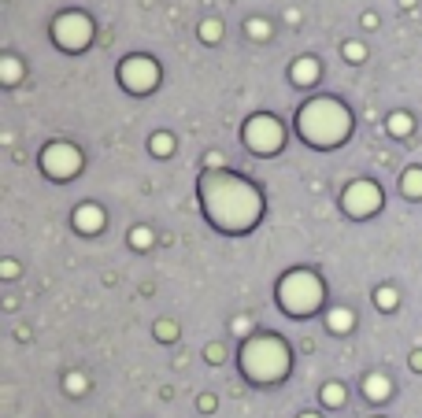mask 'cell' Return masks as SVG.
I'll return each instance as SVG.
<instances>
[{"mask_svg":"<svg viewBox=\"0 0 422 418\" xmlns=\"http://www.w3.org/2000/svg\"><path fill=\"white\" fill-rule=\"evenodd\" d=\"M319 400L326 403V407H341V403H345V385H341V382H326Z\"/></svg>","mask_w":422,"mask_h":418,"instance_id":"22","label":"cell"},{"mask_svg":"<svg viewBox=\"0 0 422 418\" xmlns=\"http://www.w3.org/2000/svg\"><path fill=\"white\" fill-rule=\"evenodd\" d=\"M381 19L374 15V11H367V15H363V26H367V30H374V26H378Z\"/></svg>","mask_w":422,"mask_h":418,"instance_id":"29","label":"cell"},{"mask_svg":"<svg viewBox=\"0 0 422 418\" xmlns=\"http://www.w3.org/2000/svg\"><path fill=\"white\" fill-rule=\"evenodd\" d=\"M196 34H200V41H204V45H219V41H222V34H226V26H222L219 15H207V19H200Z\"/></svg>","mask_w":422,"mask_h":418,"instance_id":"19","label":"cell"},{"mask_svg":"<svg viewBox=\"0 0 422 418\" xmlns=\"http://www.w3.org/2000/svg\"><path fill=\"white\" fill-rule=\"evenodd\" d=\"M22 78H26L22 60L15 56V52H4V56H0V85H4V89H15Z\"/></svg>","mask_w":422,"mask_h":418,"instance_id":"13","label":"cell"},{"mask_svg":"<svg viewBox=\"0 0 422 418\" xmlns=\"http://www.w3.org/2000/svg\"><path fill=\"white\" fill-rule=\"evenodd\" d=\"M196 403H200V411H215V396H200Z\"/></svg>","mask_w":422,"mask_h":418,"instance_id":"30","label":"cell"},{"mask_svg":"<svg viewBox=\"0 0 422 418\" xmlns=\"http://www.w3.org/2000/svg\"><path fill=\"white\" fill-rule=\"evenodd\" d=\"M297 418H319V414H315V411H304V414H297Z\"/></svg>","mask_w":422,"mask_h":418,"instance_id":"33","label":"cell"},{"mask_svg":"<svg viewBox=\"0 0 422 418\" xmlns=\"http://www.w3.org/2000/svg\"><path fill=\"white\" fill-rule=\"evenodd\" d=\"M285 137H289V130L271 111H256L241 123V141L252 155H278L285 148Z\"/></svg>","mask_w":422,"mask_h":418,"instance_id":"7","label":"cell"},{"mask_svg":"<svg viewBox=\"0 0 422 418\" xmlns=\"http://www.w3.org/2000/svg\"><path fill=\"white\" fill-rule=\"evenodd\" d=\"M115 82H118V89H126L130 97H149V93H156V89H160L163 67H160V60H156V56L130 52L126 60H118Z\"/></svg>","mask_w":422,"mask_h":418,"instance_id":"6","label":"cell"},{"mask_svg":"<svg viewBox=\"0 0 422 418\" xmlns=\"http://www.w3.org/2000/svg\"><path fill=\"white\" fill-rule=\"evenodd\" d=\"M411 130H415V115L411 111H389L386 115V134L389 137L404 141V137H411Z\"/></svg>","mask_w":422,"mask_h":418,"instance_id":"14","label":"cell"},{"mask_svg":"<svg viewBox=\"0 0 422 418\" xmlns=\"http://www.w3.org/2000/svg\"><path fill=\"white\" fill-rule=\"evenodd\" d=\"M411 370H422V348L411 351Z\"/></svg>","mask_w":422,"mask_h":418,"instance_id":"31","label":"cell"},{"mask_svg":"<svg viewBox=\"0 0 422 418\" xmlns=\"http://www.w3.org/2000/svg\"><path fill=\"white\" fill-rule=\"evenodd\" d=\"M289 344L278 333H252L245 337L241 351H237V363H241V374L252 385H278L289 374Z\"/></svg>","mask_w":422,"mask_h":418,"instance_id":"3","label":"cell"},{"mask_svg":"<svg viewBox=\"0 0 422 418\" xmlns=\"http://www.w3.org/2000/svg\"><path fill=\"white\" fill-rule=\"evenodd\" d=\"M48 34H52V45H56L60 52H67V56H82V52H89V45H93L97 26H93V19H89L86 11L67 8V11H60V15L52 19Z\"/></svg>","mask_w":422,"mask_h":418,"instance_id":"5","label":"cell"},{"mask_svg":"<svg viewBox=\"0 0 422 418\" xmlns=\"http://www.w3.org/2000/svg\"><path fill=\"white\" fill-rule=\"evenodd\" d=\"M297 137L315 152H334L352 137V108L341 97H308L293 115Z\"/></svg>","mask_w":422,"mask_h":418,"instance_id":"2","label":"cell"},{"mask_svg":"<svg viewBox=\"0 0 422 418\" xmlns=\"http://www.w3.org/2000/svg\"><path fill=\"white\" fill-rule=\"evenodd\" d=\"M341 56H345V63H367V45L363 41H345L341 45Z\"/></svg>","mask_w":422,"mask_h":418,"instance_id":"23","label":"cell"},{"mask_svg":"<svg viewBox=\"0 0 422 418\" xmlns=\"http://www.w3.org/2000/svg\"><path fill=\"white\" fill-rule=\"evenodd\" d=\"M204 356H207V363H222V359H226V348H222V344H211Z\"/></svg>","mask_w":422,"mask_h":418,"instance_id":"27","label":"cell"},{"mask_svg":"<svg viewBox=\"0 0 422 418\" xmlns=\"http://www.w3.org/2000/svg\"><path fill=\"white\" fill-rule=\"evenodd\" d=\"M400 193L407 200H422V167H407L400 174Z\"/></svg>","mask_w":422,"mask_h":418,"instance_id":"17","label":"cell"},{"mask_svg":"<svg viewBox=\"0 0 422 418\" xmlns=\"http://www.w3.org/2000/svg\"><path fill=\"white\" fill-rule=\"evenodd\" d=\"M196 197H200L204 218L230 237L252 233L263 218V193L233 171H204L196 181Z\"/></svg>","mask_w":422,"mask_h":418,"instance_id":"1","label":"cell"},{"mask_svg":"<svg viewBox=\"0 0 422 418\" xmlns=\"http://www.w3.org/2000/svg\"><path fill=\"white\" fill-rule=\"evenodd\" d=\"M363 396L371 400V403L389 400V396H393V382H389V374H381V370L367 374V377H363Z\"/></svg>","mask_w":422,"mask_h":418,"instance_id":"12","label":"cell"},{"mask_svg":"<svg viewBox=\"0 0 422 418\" xmlns=\"http://www.w3.org/2000/svg\"><path fill=\"white\" fill-rule=\"evenodd\" d=\"M175 148H178V137L170 134V130H156V134H149V152L156 155V160H167Z\"/></svg>","mask_w":422,"mask_h":418,"instance_id":"16","label":"cell"},{"mask_svg":"<svg viewBox=\"0 0 422 418\" xmlns=\"http://www.w3.org/2000/svg\"><path fill=\"white\" fill-rule=\"evenodd\" d=\"M381 186L371 178H355L345 186V193H341V207H345L348 218H371L378 207H381Z\"/></svg>","mask_w":422,"mask_h":418,"instance_id":"9","label":"cell"},{"mask_svg":"<svg viewBox=\"0 0 422 418\" xmlns=\"http://www.w3.org/2000/svg\"><path fill=\"white\" fill-rule=\"evenodd\" d=\"M274 296H278V307L285 311L289 319H311L315 311L322 307V300H326V285H322V278L315 270L297 267V270L282 274Z\"/></svg>","mask_w":422,"mask_h":418,"instance_id":"4","label":"cell"},{"mask_svg":"<svg viewBox=\"0 0 422 418\" xmlns=\"http://www.w3.org/2000/svg\"><path fill=\"white\" fill-rule=\"evenodd\" d=\"M0 274H4V278L11 281V278L19 274V263H15V259H4V263H0Z\"/></svg>","mask_w":422,"mask_h":418,"instance_id":"28","label":"cell"},{"mask_svg":"<svg viewBox=\"0 0 422 418\" xmlns=\"http://www.w3.org/2000/svg\"><path fill=\"white\" fill-rule=\"evenodd\" d=\"M319 78H322V60L319 56H297L293 63H289V82H293L297 89L319 85Z\"/></svg>","mask_w":422,"mask_h":418,"instance_id":"11","label":"cell"},{"mask_svg":"<svg viewBox=\"0 0 422 418\" xmlns=\"http://www.w3.org/2000/svg\"><path fill=\"white\" fill-rule=\"evenodd\" d=\"M415 4H418V0H400V8H404V11H407V8H415Z\"/></svg>","mask_w":422,"mask_h":418,"instance_id":"32","label":"cell"},{"mask_svg":"<svg viewBox=\"0 0 422 418\" xmlns=\"http://www.w3.org/2000/svg\"><path fill=\"white\" fill-rule=\"evenodd\" d=\"M245 34H248V41L263 45V41H271V37H274V26H271V19H263V15H252V19L245 22Z\"/></svg>","mask_w":422,"mask_h":418,"instance_id":"18","label":"cell"},{"mask_svg":"<svg viewBox=\"0 0 422 418\" xmlns=\"http://www.w3.org/2000/svg\"><path fill=\"white\" fill-rule=\"evenodd\" d=\"M63 385H67V393H71V396H82L89 382H86V374H78V370H74V374H67V382H63Z\"/></svg>","mask_w":422,"mask_h":418,"instance_id":"24","label":"cell"},{"mask_svg":"<svg viewBox=\"0 0 422 418\" xmlns=\"http://www.w3.org/2000/svg\"><path fill=\"white\" fill-rule=\"evenodd\" d=\"M156 337H160L163 344H167V341H175V337H178V326H175V322H167V319H160V322H156Z\"/></svg>","mask_w":422,"mask_h":418,"instance_id":"25","label":"cell"},{"mask_svg":"<svg viewBox=\"0 0 422 418\" xmlns=\"http://www.w3.org/2000/svg\"><path fill=\"white\" fill-rule=\"evenodd\" d=\"M374 304H378V311H397L400 293L393 289V285H378V289H374Z\"/></svg>","mask_w":422,"mask_h":418,"instance_id":"20","label":"cell"},{"mask_svg":"<svg viewBox=\"0 0 422 418\" xmlns=\"http://www.w3.org/2000/svg\"><path fill=\"white\" fill-rule=\"evenodd\" d=\"M71 222H74V230L82 233V237H97V233L108 226V215H104V207L100 204H78L74 207V215H71Z\"/></svg>","mask_w":422,"mask_h":418,"instance_id":"10","label":"cell"},{"mask_svg":"<svg viewBox=\"0 0 422 418\" xmlns=\"http://www.w3.org/2000/svg\"><path fill=\"white\" fill-rule=\"evenodd\" d=\"M230 330H233V333H241V337H245L248 330H252V322H248V315H237V319L230 322Z\"/></svg>","mask_w":422,"mask_h":418,"instance_id":"26","label":"cell"},{"mask_svg":"<svg viewBox=\"0 0 422 418\" xmlns=\"http://www.w3.org/2000/svg\"><path fill=\"white\" fill-rule=\"evenodd\" d=\"M152 241H156V233L149 226H134V230H130V248H134V252H149Z\"/></svg>","mask_w":422,"mask_h":418,"instance_id":"21","label":"cell"},{"mask_svg":"<svg viewBox=\"0 0 422 418\" xmlns=\"http://www.w3.org/2000/svg\"><path fill=\"white\" fill-rule=\"evenodd\" d=\"M37 163H41V174L45 178L71 181V178L82 174L86 155H82V148H78L74 141H48V145L41 148V155H37Z\"/></svg>","mask_w":422,"mask_h":418,"instance_id":"8","label":"cell"},{"mask_svg":"<svg viewBox=\"0 0 422 418\" xmlns=\"http://www.w3.org/2000/svg\"><path fill=\"white\" fill-rule=\"evenodd\" d=\"M352 326H355V311H352V307H329V311H326V330H329V333L345 337Z\"/></svg>","mask_w":422,"mask_h":418,"instance_id":"15","label":"cell"}]
</instances>
